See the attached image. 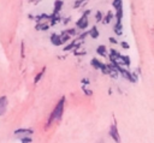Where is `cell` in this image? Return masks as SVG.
Instances as JSON below:
<instances>
[{
	"mask_svg": "<svg viewBox=\"0 0 154 143\" xmlns=\"http://www.w3.org/2000/svg\"><path fill=\"white\" fill-rule=\"evenodd\" d=\"M64 105H65V98H61V99L59 100L58 104H57V106H55V108L53 110V112L51 113L49 119L47 120L46 128L51 126L53 122H59L60 119H61V117H63V112H64Z\"/></svg>",
	"mask_w": 154,
	"mask_h": 143,
	"instance_id": "1",
	"label": "cell"
},
{
	"mask_svg": "<svg viewBox=\"0 0 154 143\" xmlns=\"http://www.w3.org/2000/svg\"><path fill=\"white\" fill-rule=\"evenodd\" d=\"M34 131L31 129H18L15 131V135L16 137L18 138H22V137H25V136H31Z\"/></svg>",
	"mask_w": 154,
	"mask_h": 143,
	"instance_id": "2",
	"label": "cell"
},
{
	"mask_svg": "<svg viewBox=\"0 0 154 143\" xmlns=\"http://www.w3.org/2000/svg\"><path fill=\"white\" fill-rule=\"evenodd\" d=\"M76 27L79 29H85L88 27V16L83 13V16L76 22Z\"/></svg>",
	"mask_w": 154,
	"mask_h": 143,
	"instance_id": "3",
	"label": "cell"
},
{
	"mask_svg": "<svg viewBox=\"0 0 154 143\" xmlns=\"http://www.w3.org/2000/svg\"><path fill=\"white\" fill-rule=\"evenodd\" d=\"M110 136L112 137L113 140L116 142H119L121 141V137H119V134H118V129H117V124H112V126L110 129Z\"/></svg>",
	"mask_w": 154,
	"mask_h": 143,
	"instance_id": "4",
	"label": "cell"
},
{
	"mask_svg": "<svg viewBox=\"0 0 154 143\" xmlns=\"http://www.w3.org/2000/svg\"><path fill=\"white\" fill-rule=\"evenodd\" d=\"M49 40H51V42H52L53 46H60L61 43H64V42H63V40H61V36L57 35V34H53Z\"/></svg>",
	"mask_w": 154,
	"mask_h": 143,
	"instance_id": "5",
	"label": "cell"
},
{
	"mask_svg": "<svg viewBox=\"0 0 154 143\" xmlns=\"http://www.w3.org/2000/svg\"><path fill=\"white\" fill-rule=\"evenodd\" d=\"M96 53H98L99 55H101V57H108L107 48H106V46H104V45H100L99 47L96 48Z\"/></svg>",
	"mask_w": 154,
	"mask_h": 143,
	"instance_id": "6",
	"label": "cell"
},
{
	"mask_svg": "<svg viewBox=\"0 0 154 143\" xmlns=\"http://www.w3.org/2000/svg\"><path fill=\"white\" fill-rule=\"evenodd\" d=\"M113 30H115V33L117 34L118 36H121L123 34V25H122V22H117L115 28H113Z\"/></svg>",
	"mask_w": 154,
	"mask_h": 143,
	"instance_id": "7",
	"label": "cell"
},
{
	"mask_svg": "<svg viewBox=\"0 0 154 143\" xmlns=\"http://www.w3.org/2000/svg\"><path fill=\"white\" fill-rule=\"evenodd\" d=\"M113 17H115L113 12H111V11H108L107 15L104 17V18H102V23H104V24H108V23H110V22L113 19Z\"/></svg>",
	"mask_w": 154,
	"mask_h": 143,
	"instance_id": "8",
	"label": "cell"
},
{
	"mask_svg": "<svg viewBox=\"0 0 154 143\" xmlns=\"http://www.w3.org/2000/svg\"><path fill=\"white\" fill-rule=\"evenodd\" d=\"M90 64H92V66L94 67V69H96V70H100V69L102 67V63L101 61H99L96 58H94V59H92V61H90Z\"/></svg>",
	"mask_w": 154,
	"mask_h": 143,
	"instance_id": "9",
	"label": "cell"
},
{
	"mask_svg": "<svg viewBox=\"0 0 154 143\" xmlns=\"http://www.w3.org/2000/svg\"><path fill=\"white\" fill-rule=\"evenodd\" d=\"M89 36L92 37V39H98L99 37V30H98V28L93 27L92 29H90V31H89Z\"/></svg>",
	"mask_w": 154,
	"mask_h": 143,
	"instance_id": "10",
	"label": "cell"
},
{
	"mask_svg": "<svg viewBox=\"0 0 154 143\" xmlns=\"http://www.w3.org/2000/svg\"><path fill=\"white\" fill-rule=\"evenodd\" d=\"M116 19H117V22H122V19H123V6L118 7L116 10Z\"/></svg>",
	"mask_w": 154,
	"mask_h": 143,
	"instance_id": "11",
	"label": "cell"
},
{
	"mask_svg": "<svg viewBox=\"0 0 154 143\" xmlns=\"http://www.w3.org/2000/svg\"><path fill=\"white\" fill-rule=\"evenodd\" d=\"M63 4H64L63 0H57V1L54 3V12H59L63 7Z\"/></svg>",
	"mask_w": 154,
	"mask_h": 143,
	"instance_id": "12",
	"label": "cell"
},
{
	"mask_svg": "<svg viewBox=\"0 0 154 143\" xmlns=\"http://www.w3.org/2000/svg\"><path fill=\"white\" fill-rule=\"evenodd\" d=\"M112 6L115 7L116 10H117L118 7H122V6H123V0H113Z\"/></svg>",
	"mask_w": 154,
	"mask_h": 143,
	"instance_id": "13",
	"label": "cell"
},
{
	"mask_svg": "<svg viewBox=\"0 0 154 143\" xmlns=\"http://www.w3.org/2000/svg\"><path fill=\"white\" fill-rule=\"evenodd\" d=\"M45 71H46V67H43V69H42V71L36 75L35 79H34V83H35V84H37V82L40 81V79H41V77H42V75H43V72H45Z\"/></svg>",
	"mask_w": 154,
	"mask_h": 143,
	"instance_id": "14",
	"label": "cell"
},
{
	"mask_svg": "<svg viewBox=\"0 0 154 143\" xmlns=\"http://www.w3.org/2000/svg\"><path fill=\"white\" fill-rule=\"evenodd\" d=\"M49 29V24H39L36 27V30H48Z\"/></svg>",
	"mask_w": 154,
	"mask_h": 143,
	"instance_id": "15",
	"label": "cell"
},
{
	"mask_svg": "<svg viewBox=\"0 0 154 143\" xmlns=\"http://www.w3.org/2000/svg\"><path fill=\"white\" fill-rule=\"evenodd\" d=\"M76 45H77V41H76V42H72V43H70L69 46L64 47V51H65V52H66V51H71L72 48H75V47H76Z\"/></svg>",
	"mask_w": 154,
	"mask_h": 143,
	"instance_id": "16",
	"label": "cell"
},
{
	"mask_svg": "<svg viewBox=\"0 0 154 143\" xmlns=\"http://www.w3.org/2000/svg\"><path fill=\"white\" fill-rule=\"evenodd\" d=\"M87 1H88V0H77V1L75 3V5H73V7H75V9H77V7H79V6H81L82 4L87 3Z\"/></svg>",
	"mask_w": 154,
	"mask_h": 143,
	"instance_id": "17",
	"label": "cell"
},
{
	"mask_svg": "<svg viewBox=\"0 0 154 143\" xmlns=\"http://www.w3.org/2000/svg\"><path fill=\"white\" fill-rule=\"evenodd\" d=\"M102 18H104V17H102V13L100 12V11H98V12H96V15H95V21H96V22H101Z\"/></svg>",
	"mask_w": 154,
	"mask_h": 143,
	"instance_id": "18",
	"label": "cell"
},
{
	"mask_svg": "<svg viewBox=\"0 0 154 143\" xmlns=\"http://www.w3.org/2000/svg\"><path fill=\"white\" fill-rule=\"evenodd\" d=\"M23 143H30L31 142V138H30V136H25V137H22V138H19Z\"/></svg>",
	"mask_w": 154,
	"mask_h": 143,
	"instance_id": "19",
	"label": "cell"
},
{
	"mask_svg": "<svg viewBox=\"0 0 154 143\" xmlns=\"http://www.w3.org/2000/svg\"><path fill=\"white\" fill-rule=\"evenodd\" d=\"M121 46L124 48V49H129L130 48V46H129V43L128 42H125V41H123V42H121Z\"/></svg>",
	"mask_w": 154,
	"mask_h": 143,
	"instance_id": "20",
	"label": "cell"
},
{
	"mask_svg": "<svg viewBox=\"0 0 154 143\" xmlns=\"http://www.w3.org/2000/svg\"><path fill=\"white\" fill-rule=\"evenodd\" d=\"M3 105H6V98H5V96L0 98V107H1Z\"/></svg>",
	"mask_w": 154,
	"mask_h": 143,
	"instance_id": "21",
	"label": "cell"
},
{
	"mask_svg": "<svg viewBox=\"0 0 154 143\" xmlns=\"http://www.w3.org/2000/svg\"><path fill=\"white\" fill-rule=\"evenodd\" d=\"M21 49H22V58H24V43L23 42L21 45Z\"/></svg>",
	"mask_w": 154,
	"mask_h": 143,
	"instance_id": "22",
	"label": "cell"
},
{
	"mask_svg": "<svg viewBox=\"0 0 154 143\" xmlns=\"http://www.w3.org/2000/svg\"><path fill=\"white\" fill-rule=\"evenodd\" d=\"M108 40H110V42H111V43H115V45H116V43H118V42H117V40H116L115 37H110Z\"/></svg>",
	"mask_w": 154,
	"mask_h": 143,
	"instance_id": "23",
	"label": "cell"
}]
</instances>
